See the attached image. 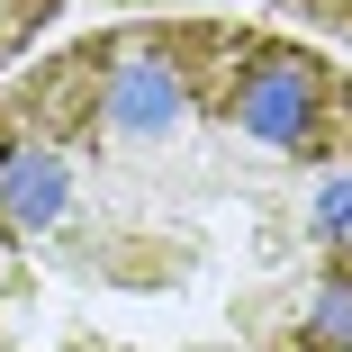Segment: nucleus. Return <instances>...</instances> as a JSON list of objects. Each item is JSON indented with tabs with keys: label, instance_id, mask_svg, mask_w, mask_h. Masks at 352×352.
Here are the masks:
<instances>
[{
	"label": "nucleus",
	"instance_id": "2",
	"mask_svg": "<svg viewBox=\"0 0 352 352\" xmlns=\"http://www.w3.org/2000/svg\"><path fill=\"white\" fill-rule=\"evenodd\" d=\"M289 10H316V19H325V28H334V19H343V10H352V0H289Z\"/></svg>",
	"mask_w": 352,
	"mask_h": 352
},
{
	"label": "nucleus",
	"instance_id": "1",
	"mask_svg": "<svg viewBox=\"0 0 352 352\" xmlns=\"http://www.w3.org/2000/svg\"><path fill=\"white\" fill-rule=\"evenodd\" d=\"M54 10H63V0H0V63H10V54L54 19Z\"/></svg>",
	"mask_w": 352,
	"mask_h": 352
}]
</instances>
